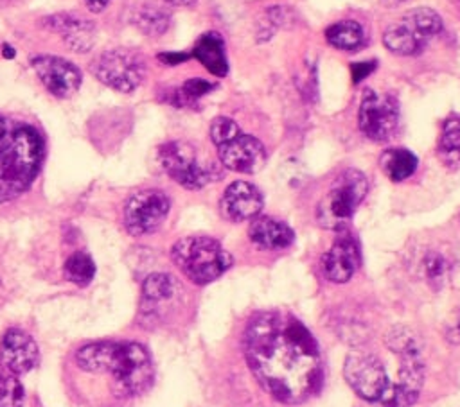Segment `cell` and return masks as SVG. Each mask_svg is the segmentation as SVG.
Returning <instances> with one entry per match:
<instances>
[{"mask_svg":"<svg viewBox=\"0 0 460 407\" xmlns=\"http://www.w3.org/2000/svg\"><path fill=\"white\" fill-rule=\"evenodd\" d=\"M171 258L196 285L214 281L232 265L230 253L216 238L203 235L180 238L171 249Z\"/></svg>","mask_w":460,"mask_h":407,"instance_id":"4","label":"cell"},{"mask_svg":"<svg viewBox=\"0 0 460 407\" xmlns=\"http://www.w3.org/2000/svg\"><path fill=\"white\" fill-rule=\"evenodd\" d=\"M458 330H460V317H458Z\"/></svg>","mask_w":460,"mask_h":407,"instance_id":"34","label":"cell"},{"mask_svg":"<svg viewBox=\"0 0 460 407\" xmlns=\"http://www.w3.org/2000/svg\"><path fill=\"white\" fill-rule=\"evenodd\" d=\"M349 385L363 400L390 407L395 382L388 377L383 360L372 351H352L343 368Z\"/></svg>","mask_w":460,"mask_h":407,"instance_id":"8","label":"cell"},{"mask_svg":"<svg viewBox=\"0 0 460 407\" xmlns=\"http://www.w3.org/2000/svg\"><path fill=\"white\" fill-rule=\"evenodd\" d=\"M158 160L165 174L189 190H199L221 178V170L214 163H203L198 151L181 140H171L160 145Z\"/></svg>","mask_w":460,"mask_h":407,"instance_id":"7","label":"cell"},{"mask_svg":"<svg viewBox=\"0 0 460 407\" xmlns=\"http://www.w3.org/2000/svg\"><path fill=\"white\" fill-rule=\"evenodd\" d=\"M243 350L257 382L284 403H300L322 385L318 344L304 323L288 312L255 314L246 325Z\"/></svg>","mask_w":460,"mask_h":407,"instance_id":"1","label":"cell"},{"mask_svg":"<svg viewBox=\"0 0 460 407\" xmlns=\"http://www.w3.org/2000/svg\"><path fill=\"white\" fill-rule=\"evenodd\" d=\"M40 360L34 339L20 328H9L0 339V366L18 377L29 373Z\"/></svg>","mask_w":460,"mask_h":407,"instance_id":"14","label":"cell"},{"mask_svg":"<svg viewBox=\"0 0 460 407\" xmlns=\"http://www.w3.org/2000/svg\"><path fill=\"white\" fill-rule=\"evenodd\" d=\"M23 385L11 373H0V407H22Z\"/></svg>","mask_w":460,"mask_h":407,"instance_id":"27","label":"cell"},{"mask_svg":"<svg viewBox=\"0 0 460 407\" xmlns=\"http://www.w3.org/2000/svg\"><path fill=\"white\" fill-rule=\"evenodd\" d=\"M440 30V16L433 9L419 7L390 25L383 34V43L394 54L417 56Z\"/></svg>","mask_w":460,"mask_h":407,"instance_id":"9","label":"cell"},{"mask_svg":"<svg viewBox=\"0 0 460 407\" xmlns=\"http://www.w3.org/2000/svg\"><path fill=\"white\" fill-rule=\"evenodd\" d=\"M31 66L43 86L58 99L72 97L81 86V70L54 54H36L31 57Z\"/></svg>","mask_w":460,"mask_h":407,"instance_id":"13","label":"cell"},{"mask_svg":"<svg viewBox=\"0 0 460 407\" xmlns=\"http://www.w3.org/2000/svg\"><path fill=\"white\" fill-rule=\"evenodd\" d=\"M358 124L361 133L374 142H383L390 138L399 124L397 100L370 88L365 90L359 104Z\"/></svg>","mask_w":460,"mask_h":407,"instance_id":"12","label":"cell"},{"mask_svg":"<svg viewBox=\"0 0 460 407\" xmlns=\"http://www.w3.org/2000/svg\"><path fill=\"white\" fill-rule=\"evenodd\" d=\"M426 271L431 280H440L446 271V262L440 255H429L426 260Z\"/></svg>","mask_w":460,"mask_h":407,"instance_id":"29","label":"cell"},{"mask_svg":"<svg viewBox=\"0 0 460 407\" xmlns=\"http://www.w3.org/2000/svg\"><path fill=\"white\" fill-rule=\"evenodd\" d=\"M45 143L40 131L9 115H0V204L25 194L40 174Z\"/></svg>","mask_w":460,"mask_h":407,"instance_id":"3","label":"cell"},{"mask_svg":"<svg viewBox=\"0 0 460 407\" xmlns=\"http://www.w3.org/2000/svg\"><path fill=\"white\" fill-rule=\"evenodd\" d=\"M74 384H101L115 402L144 394L155 380V366L147 348L135 341H95L79 346L66 364Z\"/></svg>","mask_w":460,"mask_h":407,"instance_id":"2","label":"cell"},{"mask_svg":"<svg viewBox=\"0 0 460 407\" xmlns=\"http://www.w3.org/2000/svg\"><path fill=\"white\" fill-rule=\"evenodd\" d=\"M192 56L214 75L223 77L228 72V61H226V48L225 39L219 32H205L201 34L192 48Z\"/></svg>","mask_w":460,"mask_h":407,"instance_id":"20","label":"cell"},{"mask_svg":"<svg viewBox=\"0 0 460 407\" xmlns=\"http://www.w3.org/2000/svg\"><path fill=\"white\" fill-rule=\"evenodd\" d=\"M133 23L137 25V29L147 36H160L169 29L171 23V16L165 9L147 4L142 5L135 16H133Z\"/></svg>","mask_w":460,"mask_h":407,"instance_id":"24","label":"cell"},{"mask_svg":"<svg viewBox=\"0 0 460 407\" xmlns=\"http://www.w3.org/2000/svg\"><path fill=\"white\" fill-rule=\"evenodd\" d=\"M180 294V283L167 273H153L142 285V314L151 321L164 316V307L174 301Z\"/></svg>","mask_w":460,"mask_h":407,"instance_id":"18","label":"cell"},{"mask_svg":"<svg viewBox=\"0 0 460 407\" xmlns=\"http://www.w3.org/2000/svg\"><path fill=\"white\" fill-rule=\"evenodd\" d=\"M210 140L217 149V156L223 167L253 174L266 163V149L255 138L241 131V127L228 117H216L210 124Z\"/></svg>","mask_w":460,"mask_h":407,"instance_id":"5","label":"cell"},{"mask_svg":"<svg viewBox=\"0 0 460 407\" xmlns=\"http://www.w3.org/2000/svg\"><path fill=\"white\" fill-rule=\"evenodd\" d=\"M327 41L340 50H358L365 43L363 27L352 20H341L327 27L325 30Z\"/></svg>","mask_w":460,"mask_h":407,"instance_id":"23","label":"cell"},{"mask_svg":"<svg viewBox=\"0 0 460 407\" xmlns=\"http://www.w3.org/2000/svg\"><path fill=\"white\" fill-rule=\"evenodd\" d=\"M160 57V61H164V63H181V61H185V59H189V54H160L158 56Z\"/></svg>","mask_w":460,"mask_h":407,"instance_id":"31","label":"cell"},{"mask_svg":"<svg viewBox=\"0 0 460 407\" xmlns=\"http://www.w3.org/2000/svg\"><path fill=\"white\" fill-rule=\"evenodd\" d=\"M212 90H214V84L205 79H189L181 82V86L174 88L171 95H167V100L174 106L185 108V106H192L196 100H199L203 95L210 93Z\"/></svg>","mask_w":460,"mask_h":407,"instance_id":"26","label":"cell"},{"mask_svg":"<svg viewBox=\"0 0 460 407\" xmlns=\"http://www.w3.org/2000/svg\"><path fill=\"white\" fill-rule=\"evenodd\" d=\"M111 0H84L86 7L92 11V13H102L108 5H110Z\"/></svg>","mask_w":460,"mask_h":407,"instance_id":"30","label":"cell"},{"mask_svg":"<svg viewBox=\"0 0 460 407\" xmlns=\"http://www.w3.org/2000/svg\"><path fill=\"white\" fill-rule=\"evenodd\" d=\"M437 152L444 165L460 167V115H449L442 126V136Z\"/></svg>","mask_w":460,"mask_h":407,"instance_id":"22","label":"cell"},{"mask_svg":"<svg viewBox=\"0 0 460 407\" xmlns=\"http://www.w3.org/2000/svg\"><path fill=\"white\" fill-rule=\"evenodd\" d=\"M169 4H174V5H189V4H194L196 0H167Z\"/></svg>","mask_w":460,"mask_h":407,"instance_id":"32","label":"cell"},{"mask_svg":"<svg viewBox=\"0 0 460 407\" xmlns=\"http://www.w3.org/2000/svg\"><path fill=\"white\" fill-rule=\"evenodd\" d=\"M43 25L50 29L52 32L59 34L66 48L84 54L90 52L95 45L97 29L95 23L84 16L72 14V13H58L52 16H47L43 20Z\"/></svg>","mask_w":460,"mask_h":407,"instance_id":"15","label":"cell"},{"mask_svg":"<svg viewBox=\"0 0 460 407\" xmlns=\"http://www.w3.org/2000/svg\"><path fill=\"white\" fill-rule=\"evenodd\" d=\"M359 262L361 255L356 238L349 233H343L323 256V274L334 283H343L352 278L359 267Z\"/></svg>","mask_w":460,"mask_h":407,"instance_id":"17","label":"cell"},{"mask_svg":"<svg viewBox=\"0 0 460 407\" xmlns=\"http://www.w3.org/2000/svg\"><path fill=\"white\" fill-rule=\"evenodd\" d=\"M390 2H394V4H399V2H404V0H390Z\"/></svg>","mask_w":460,"mask_h":407,"instance_id":"33","label":"cell"},{"mask_svg":"<svg viewBox=\"0 0 460 407\" xmlns=\"http://www.w3.org/2000/svg\"><path fill=\"white\" fill-rule=\"evenodd\" d=\"M248 235L250 240L262 249H284L295 240L293 229L273 217H253Z\"/></svg>","mask_w":460,"mask_h":407,"instance_id":"19","label":"cell"},{"mask_svg":"<svg viewBox=\"0 0 460 407\" xmlns=\"http://www.w3.org/2000/svg\"><path fill=\"white\" fill-rule=\"evenodd\" d=\"M379 165L383 169V172L392 179V181H404L406 178H410L415 169H417V158L411 151L402 149V147H394V149H386L381 158H379Z\"/></svg>","mask_w":460,"mask_h":407,"instance_id":"21","label":"cell"},{"mask_svg":"<svg viewBox=\"0 0 460 407\" xmlns=\"http://www.w3.org/2000/svg\"><path fill=\"white\" fill-rule=\"evenodd\" d=\"M219 208L223 217L232 222L248 221L257 217L262 210V195L252 183L234 181L223 192Z\"/></svg>","mask_w":460,"mask_h":407,"instance_id":"16","label":"cell"},{"mask_svg":"<svg viewBox=\"0 0 460 407\" xmlns=\"http://www.w3.org/2000/svg\"><path fill=\"white\" fill-rule=\"evenodd\" d=\"M368 181L363 172L356 169L341 170L331 183L316 206V221L327 229L345 228L359 203L365 199Z\"/></svg>","mask_w":460,"mask_h":407,"instance_id":"6","label":"cell"},{"mask_svg":"<svg viewBox=\"0 0 460 407\" xmlns=\"http://www.w3.org/2000/svg\"><path fill=\"white\" fill-rule=\"evenodd\" d=\"M90 72L102 84L120 93H129L146 77V59L133 48H110L90 63Z\"/></svg>","mask_w":460,"mask_h":407,"instance_id":"10","label":"cell"},{"mask_svg":"<svg viewBox=\"0 0 460 407\" xmlns=\"http://www.w3.org/2000/svg\"><path fill=\"white\" fill-rule=\"evenodd\" d=\"M95 274V264L84 251H75L65 262V278L79 287H84L92 281Z\"/></svg>","mask_w":460,"mask_h":407,"instance_id":"25","label":"cell"},{"mask_svg":"<svg viewBox=\"0 0 460 407\" xmlns=\"http://www.w3.org/2000/svg\"><path fill=\"white\" fill-rule=\"evenodd\" d=\"M171 208L169 197L156 188H146L131 194L122 210L124 228L133 237L155 233L165 221Z\"/></svg>","mask_w":460,"mask_h":407,"instance_id":"11","label":"cell"},{"mask_svg":"<svg viewBox=\"0 0 460 407\" xmlns=\"http://www.w3.org/2000/svg\"><path fill=\"white\" fill-rule=\"evenodd\" d=\"M376 70V61H359V63H352L350 65V75H352V82L358 84L361 82L367 75H370Z\"/></svg>","mask_w":460,"mask_h":407,"instance_id":"28","label":"cell"}]
</instances>
